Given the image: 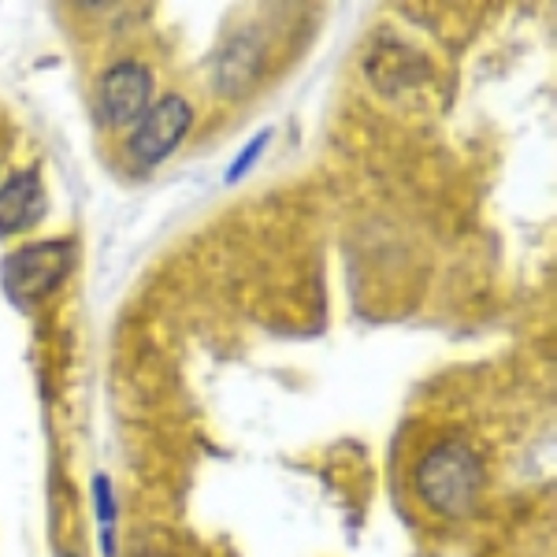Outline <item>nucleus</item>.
I'll list each match as a JSON object with an SVG mask.
<instances>
[{"label":"nucleus","mask_w":557,"mask_h":557,"mask_svg":"<svg viewBox=\"0 0 557 557\" xmlns=\"http://www.w3.org/2000/svg\"><path fill=\"white\" fill-rule=\"evenodd\" d=\"M483 483H487L483 457L465 438H438L435 446H428L424 457L417 461V469H412L417 498L435 517L446 520H461L465 513H472L483 494Z\"/></svg>","instance_id":"1"},{"label":"nucleus","mask_w":557,"mask_h":557,"mask_svg":"<svg viewBox=\"0 0 557 557\" xmlns=\"http://www.w3.org/2000/svg\"><path fill=\"white\" fill-rule=\"evenodd\" d=\"M71 268H75V242L41 238L12 249L0 260V286H4V298L15 309L30 312L67 283Z\"/></svg>","instance_id":"2"},{"label":"nucleus","mask_w":557,"mask_h":557,"mask_svg":"<svg viewBox=\"0 0 557 557\" xmlns=\"http://www.w3.org/2000/svg\"><path fill=\"white\" fill-rule=\"evenodd\" d=\"M190 127H194V104L178 94L160 97V101L149 104V112L134 123V134L127 138L131 160L141 172H152V168H160L178 146H183Z\"/></svg>","instance_id":"3"},{"label":"nucleus","mask_w":557,"mask_h":557,"mask_svg":"<svg viewBox=\"0 0 557 557\" xmlns=\"http://www.w3.org/2000/svg\"><path fill=\"white\" fill-rule=\"evenodd\" d=\"M152 104V71L138 60H120L101 75V89H97V108L108 127L123 131L134 127Z\"/></svg>","instance_id":"4"},{"label":"nucleus","mask_w":557,"mask_h":557,"mask_svg":"<svg viewBox=\"0 0 557 557\" xmlns=\"http://www.w3.org/2000/svg\"><path fill=\"white\" fill-rule=\"evenodd\" d=\"M45 212H49V194H45L38 168H23L0 183V238L34 231L45 220Z\"/></svg>","instance_id":"5"},{"label":"nucleus","mask_w":557,"mask_h":557,"mask_svg":"<svg viewBox=\"0 0 557 557\" xmlns=\"http://www.w3.org/2000/svg\"><path fill=\"white\" fill-rule=\"evenodd\" d=\"M264 71V41L253 30L235 34L220 52H215V67H212V86L220 97L238 101L242 94H249L253 83Z\"/></svg>","instance_id":"6"},{"label":"nucleus","mask_w":557,"mask_h":557,"mask_svg":"<svg viewBox=\"0 0 557 557\" xmlns=\"http://www.w3.org/2000/svg\"><path fill=\"white\" fill-rule=\"evenodd\" d=\"M94 509H97V520H101L104 528V557H115V513H120V506H115V491H112V480L108 475H94Z\"/></svg>","instance_id":"7"},{"label":"nucleus","mask_w":557,"mask_h":557,"mask_svg":"<svg viewBox=\"0 0 557 557\" xmlns=\"http://www.w3.org/2000/svg\"><path fill=\"white\" fill-rule=\"evenodd\" d=\"M272 127H264V131H257L253 138L246 141V146L238 149V157L231 160V168H227V183L235 186V183H242V178H246L249 172H253V164L260 157H264V149H268V141H272Z\"/></svg>","instance_id":"8"},{"label":"nucleus","mask_w":557,"mask_h":557,"mask_svg":"<svg viewBox=\"0 0 557 557\" xmlns=\"http://www.w3.org/2000/svg\"><path fill=\"white\" fill-rule=\"evenodd\" d=\"M57 557H78V554H71V550H60Z\"/></svg>","instance_id":"9"}]
</instances>
